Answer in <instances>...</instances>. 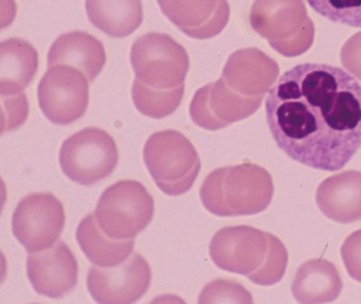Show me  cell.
I'll return each mask as SVG.
<instances>
[{
    "label": "cell",
    "instance_id": "1",
    "mask_svg": "<svg viewBox=\"0 0 361 304\" xmlns=\"http://www.w3.org/2000/svg\"><path fill=\"white\" fill-rule=\"evenodd\" d=\"M265 107L272 139L304 166L340 170L361 147V84L341 68L295 65L272 87Z\"/></svg>",
    "mask_w": 361,
    "mask_h": 304
},
{
    "label": "cell",
    "instance_id": "2",
    "mask_svg": "<svg viewBox=\"0 0 361 304\" xmlns=\"http://www.w3.org/2000/svg\"><path fill=\"white\" fill-rule=\"evenodd\" d=\"M210 255L217 267L246 276L262 286L280 282L288 263L280 239L247 225L219 230L211 240Z\"/></svg>",
    "mask_w": 361,
    "mask_h": 304
},
{
    "label": "cell",
    "instance_id": "3",
    "mask_svg": "<svg viewBox=\"0 0 361 304\" xmlns=\"http://www.w3.org/2000/svg\"><path fill=\"white\" fill-rule=\"evenodd\" d=\"M274 181L263 167L251 163L212 171L200 188L204 208L219 217L263 213L274 198Z\"/></svg>",
    "mask_w": 361,
    "mask_h": 304
},
{
    "label": "cell",
    "instance_id": "4",
    "mask_svg": "<svg viewBox=\"0 0 361 304\" xmlns=\"http://www.w3.org/2000/svg\"><path fill=\"white\" fill-rule=\"evenodd\" d=\"M249 19L253 31L283 56H300L314 42V25L304 0H255Z\"/></svg>",
    "mask_w": 361,
    "mask_h": 304
},
{
    "label": "cell",
    "instance_id": "5",
    "mask_svg": "<svg viewBox=\"0 0 361 304\" xmlns=\"http://www.w3.org/2000/svg\"><path fill=\"white\" fill-rule=\"evenodd\" d=\"M143 158L156 185L172 196L189 191L202 167L193 144L176 130L152 134L145 144Z\"/></svg>",
    "mask_w": 361,
    "mask_h": 304
},
{
    "label": "cell",
    "instance_id": "6",
    "mask_svg": "<svg viewBox=\"0 0 361 304\" xmlns=\"http://www.w3.org/2000/svg\"><path fill=\"white\" fill-rule=\"evenodd\" d=\"M154 200L147 188L134 179H123L107 188L97 205V222L115 240L138 236L154 217Z\"/></svg>",
    "mask_w": 361,
    "mask_h": 304
},
{
    "label": "cell",
    "instance_id": "7",
    "mask_svg": "<svg viewBox=\"0 0 361 304\" xmlns=\"http://www.w3.org/2000/svg\"><path fill=\"white\" fill-rule=\"evenodd\" d=\"M115 139L102 129H83L63 143L60 165L63 172L80 185L92 186L109 177L118 165Z\"/></svg>",
    "mask_w": 361,
    "mask_h": 304
},
{
    "label": "cell",
    "instance_id": "8",
    "mask_svg": "<svg viewBox=\"0 0 361 304\" xmlns=\"http://www.w3.org/2000/svg\"><path fill=\"white\" fill-rule=\"evenodd\" d=\"M130 63L137 78L158 90L180 86L190 68L189 55L166 34L149 33L133 44Z\"/></svg>",
    "mask_w": 361,
    "mask_h": 304
},
{
    "label": "cell",
    "instance_id": "9",
    "mask_svg": "<svg viewBox=\"0 0 361 304\" xmlns=\"http://www.w3.org/2000/svg\"><path fill=\"white\" fill-rule=\"evenodd\" d=\"M39 107L56 125L73 124L81 118L90 103V80L68 65L49 67L37 89Z\"/></svg>",
    "mask_w": 361,
    "mask_h": 304
},
{
    "label": "cell",
    "instance_id": "10",
    "mask_svg": "<svg viewBox=\"0 0 361 304\" xmlns=\"http://www.w3.org/2000/svg\"><path fill=\"white\" fill-rule=\"evenodd\" d=\"M65 225L62 202L47 192L25 196L14 210L12 230L28 253L54 246Z\"/></svg>",
    "mask_w": 361,
    "mask_h": 304
},
{
    "label": "cell",
    "instance_id": "11",
    "mask_svg": "<svg viewBox=\"0 0 361 304\" xmlns=\"http://www.w3.org/2000/svg\"><path fill=\"white\" fill-rule=\"evenodd\" d=\"M152 270L139 253L117 267H92L87 286L92 297L101 304H130L145 296L151 285Z\"/></svg>",
    "mask_w": 361,
    "mask_h": 304
},
{
    "label": "cell",
    "instance_id": "12",
    "mask_svg": "<svg viewBox=\"0 0 361 304\" xmlns=\"http://www.w3.org/2000/svg\"><path fill=\"white\" fill-rule=\"evenodd\" d=\"M263 99L238 94L221 77L196 91L190 105V116L198 127L221 130L252 115L261 107Z\"/></svg>",
    "mask_w": 361,
    "mask_h": 304
},
{
    "label": "cell",
    "instance_id": "13",
    "mask_svg": "<svg viewBox=\"0 0 361 304\" xmlns=\"http://www.w3.org/2000/svg\"><path fill=\"white\" fill-rule=\"evenodd\" d=\"M27 272L37 293L59 299L77 286L79 265L68 245L60 240L47 251L30 253Z\"/></svg>",
    "mask_w": 361,
    "mask_h": 304
},
{
    "label": "cell",
    "instance_id": "14",
    "mask_svg": "<svg viewBox=\"0 0 361 304\" xmlns=\"http://www.w3.org/2000/svg\"><path fill=\"white\" fill-rule=\"evenodd\" d=\"M162 13L181 32L195 39L221 34L229 21L227 0H157Z\"/></svg>",
    "mask_w": 361,
    "mask_h": 304
},
{
    "label": "cell",
    "instance_id": "15",
    "mask_svg": "<svg viewBox=\"0 0 361 304\" xmlns=\"http://www.w3.org/2000/svg\"><path fill=\"white\" fill-rule=\"evenodd\" d=\"M280 74L278 63L257 48L230 55L221 78L231 90L248 97H264Z\"/></svg>",
    "mask_w": 361,
    "mask_h": 304
},
{
    "label": "cell",
    "instance_id": "16",
    "mask_svg": "<svg viewBox=\"0 0 361 304\" xmlns=\"http://www.w3.org/2000/svg\"><path fill=\"white\" fill-rule=\"evenodd\" d=\"M316 202L321 213L338 223L361 220V172L346 170L325 179L319 185Z\"/></svg>",
    "mask_w": 361,
    "mask_h": 304
},
{
    "label": "cell",
    "instance_id": "17",
    "mask_svg": "<svg viewBox=\"0 0 361 304\" xmlns=\"http://www.w3.org/2000/svg\"><path fill=\"white\" fill-rule=\"evenodd\" d=\"M106 63L104 46L85 32L63 34L50 48L48 67L68 65L81 70L90 82H94Z\"/></svg>",
    "mask_w": 361,
    "mask_h": 304
},
{
    "label": "cell",
    "instance_id": "18",
    "mask_svg": "<svg viewBox=\"0 0 361 304\" xmlns=\"http://www.w3.org/2000/svg\"><path fill=\"white\" fill-rule=\"evenodd\" d=\"M342 287L339 272L333 263L312 259L298 268L291 291L299 303L320 304L337 299Z\"/></svg>",
    "mask_w": 361,
    "mask_h": 304
},
{
    "label": "cell",
    "instance_id": "19",
    "mask_svg": "<svg viewBox=\"0 0 361 304\" xmlns=\"http://www.w3.org/2000/svg\"><path fill=\"white\" fill-rule=\"evenodd\" d=\"M39 68L37 49L22 38H10L0 44V95L23 92Z\"/></svg>",
    "mask_w": 361,
    "mask_h": 304
},
{
    "label": "cell",
    "instance_id": "20",
    "mask_svg": "<svg viewBox=\"0 0 361 304\" xmlns=\"http://www.w3.org/2000/svg\"><path fill=\"white\" fill-rule=\"evenodd\" d=\"M90 23L111 37L134 33L143 20L141 0H86Z\"/></svg>",
    "mask_w": 361,
    "mask_h": 304
},
{
    "label": "cell",
    "instance_id": "21",
    "mask_svg": "<svg viewBox=\"0 0 361 304\" xmlns=\"http://www.w3.org/2000/svg\"><path fill=\"white\" fill-rule=\"evenodd\" d=\"M77 240L87 259L100 267H115L123 263L135 246L134 239L115 240L106 236L94 213L82 220L77 229Z\"/></svg>",
    "mask_w": 361,
    "mask_h": 304
},
{
    "label": "cell",
    "instance_id": "22",
    "mask_svg": "<svg viewBox=\"0 0 361 304\" xmlns=\"http://www.w3.org/2000/svg\"><path fill=\"white\" fill-rule=\"evenodd\" d=\"M185 84L166 90H158L136 78L132 88L133 101L137 110L147 118H166L174 113L183 99Z\"/></svg>",
    "mask_w": 361,
    "mask_h": 304
},
{
    "label": "cell",
    "instance_id": "23",
    "mask_svg": "<svg viewBox=\"0 0 361 304\" xmlns=\"http://www.w3.org/2000/svg\"><path fill=\"white\" fill-rule=\"evenodd\" d=\"M310 8L325 19L361 27V0H306Z\"/></svg>",
    "mask_w": 361,
    "mask_h": 304
},
{
    "label": "cell",
    "instance_id": "24",
    "mask_svg": "<svg viewBox=\"0 0 361 304\" xmlns=\"http://www.w3.org/2000/svg\"><path fill=\"white\" fill-rule=\"evenodd\" d=\"M198 302L206 303H253L252 296L240 283L234 281L217 280L207 284L200 293Z\"/></svg>",
    "mask_w": 361,
    "mask_h": 304
},
{
    "label": "cell",
    "instance_id": "25",
    "mask_svg": "<svg viewBox=\"0 0 361 304\" xmlns=\"http://www.w3.org/2000/svg\"><path fill=\"white\" fill-rule=\"evenodd\" d=\"M3 107V133L20 128L29 114V103L24 92L1 95Z\"/></svg>",
    "mask_w": 361,
    "mask_h": 304
},
{
    "label": "cell",
    "instance_id": "26",
    "mask_svg": "<svg viewBox=\"0 0 361 304\" xmlns=\"http://www.w3.org/2000/svg\"><path fill=\"white\" fill-rule=\"evenodd\" d=\"M341 257L350 278L361 282V229L345 239L341 246Z\"/></svg>",
    "mask_w": 361,
    "mask_h": 304
},
{
    "label": "cell",
    "instance_id": "27",
    "mask_svg": "<svg viewBox=\"0 0 361 304\" xmlns=\"http://www.w3.org/2000/svg\"><path fill=\"white\" fill-rule=\"evenodd\" d=\"M342 65L361 80V32L346 40L340 52Z\"/></svg>",
    "mask_w": 361,
    "mask_h": 304
}]
</instances>
